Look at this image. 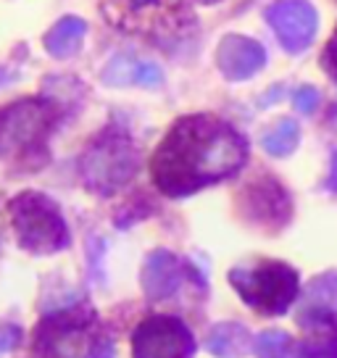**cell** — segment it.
I'll list each match as a JSON object with an SVG mask.
<instances>
[{"instance_id": "obj_5", "label": "cell", "mask_w": 337, "mask_h": 358, "mask_svg": "<svg viewBox=\"0 0 337 358\" xmlns=\"http://www.w3.org/2000/svg\"><path fill=\"white\" fill-rule=\"evenodd\" d=\"M229 282L248 306L269 316L285 313L298 295V274L280 261H261L253 268H232Z\"/></svg>"}, {"instance_id": "obj_10", "label": "cell", "mask_w": 337, "mask_h": 358, "mask_svg": "<svg viewBox=\"0 0 337 358\" xmlns=\"http://www.w3.org/2000/svg\"><path fill=\"white\" fill-rule=\"evenodd\" d=\"M216 61H219V69L229 79H248L264 66L266 53L256 40L243 37V34H229L219 45Z\"/></svg>"}, {"instance_id": "obj_9", "label": "cell", "mask_w": 337, "mask_h": 358, "mask_svg": "<svg viewBox=\"0 0 337 358\" xmlns=\"http://www.w3.org/2000/svg\"><path fill=\"white\" fill-rule=\"evenodd\" d=\"M266 22L290 53H301L316 34V11L308 0H274L266 8Z\"/></svg>"}, {"instance_id": "obj_17", "label": "cell", "mask_w": 337, "mask_h": 358, "mask_svg": "<svg viewBox=\"0 0 337 358\" xmlns=\"http://www.w3.org/2000/svg\"><path fill=\"white\" fill-rule=\"evenodd\" d=\"M298 143V127L292 122H282L264 137V148L271 156H287Z\"/></svg>"}, {"instance_id": "obj_20", "label": "cell", "mask_w": 337, "mask_h": 358, "mask_svg": "<svg viewBox=\"0 0 337 358\" xmlns=\"http://www.w3.org/2000/svg\"><path fill=\"white\" fill-rule=\"evenodd\" d=\"M322 66L329 71V77L337 79V29L332 32V40L327 43L324 56H322Z\"/></svg>"}, {"instance_id": "obj_18", "label": "cell", "mask_w": 337, "mask_h": 358, "mask_svg": "<svg viewBox=\"0 0 337 358\" xmlns=\"http://www.w3.org/2000/svg\"><path fill=\"white\" fill-rule=\"evenodd\" d=\"M256 350H259V358H292L290 340L285 335H280V332L261 335L259 343H256Z\"/></svg>"}, {"instance_id": "obj_1", "label": "cell", "mask_w": 337, "mask_h": 358, "mask_svg": "<svg viewBox=\"0 0 337 358\" xmlns=\"http://www.w3.org/2000/svg\"><path fill=\"white\" fill-rule=\"evenodd\" d=\"M248 143L235 127L216 116H185L171 127L153 156L156 187L168 198H182L243 169Z\"/></svg>"}, {"instance_id": "obj_6", "label": "cell", "mask_w": 337, "mask_h": 358, "mask_svg": "<svg viewBox=\"0 0 337 358\" xmlns=\"http://www.w3.org/2000/svg\"><path fill=\"white\" fill-rule=\"evenodd\" d=\"M137 169L135 145L127 134L108 129L103 132L90 150L82 158V179L85 187H90L98 195H111L124 187Z\"/></svg>"}, {"instance_id": "obj_3", "label": "cell", "mask_w": 337, "mask_h": 358, "mask_svg": "<svg viewBox=\"0 0 337 358\" xmlns=\"http://www.w3.org/2000/svg\"><path fill=\"white\" fill-rule=\"evenodd\" d=\"M58 122V108L48 101L13 103L0 111V156L11 161L45 164V140Z\"/></svg>"}, {"instance_id": "obj_19", "label": "cell", "mask_w": 337, "mask_h": 358, "mask_svg": "<svg viewBox=\"0 0 337 358\" xmlns=\"http://www.w3.org/2000/svg\"><path fill=\"white\" fill-rule=\"evenodd\" d=\"M22 343V329L13 324H3L0 327V356H6L8 350Z\"/></svg>"}, {"instance_id": "obj_21", "label": "cell", "mask_w": 337, "mask_h": 358, "mask_svg": "<svg viewBox=\"0 0 337 358\" xmlns=\"http://www.w3.org/2000/svg\"><path fill=\"white\" fill-rule=\"evenodd\" d=\"M295 106L301 108V111H311L316 106V90L311 87H303L298 95H295Z\"/></svg>"}, {"instance_id": "obj_2", "label": "cell", "mask_w": 337, "mask_h": 358, "mask_svg": "<svg viewBox=\"0 0 337 358\" xmlns=\"http://www.w3.org/2000/svg\"><path fill=\"white\" fill-rule=\"evenodd\" d=\"M34 350L40 358H111L113 345L95 313L74 308L48 316L37 329Z\"/></svg>"}, {"instance_id": "obj_14", "label": "cell", "mask_w": 337, "mask_h": 358, "mask_svg": "<svg viewBox=\"0 0 337 358\" xmlns=\"http://www.w3.org/2000/svg\"><path fill=\"white\" fill-rule=\"evenodd\" d=\"M103 79L108 85H145V87H156L161 85V69H156L153 64H140L129 56H119L113 58L108 69L103 71Z\"/></svg>"}, {"instance_id": "obj_8", "label": "cell", "mask_w": 337, "mask_h": 358, "mask_svg": "<svg viewBox=\"0 0 337 358\" xmlns=\"http://www.w3.org/2000/svg\"><path fill=\"white\" fill-rule=\"evenodd\" d=\"M135 358H192L195 343L190 329L180 319L156 316L135 329Z\"/></svg>"}, {"instance_id": "obj_7", "label": "cell", "mask_w": 337, "mask_h": 358, "mask_svg": "<svg viewBox=\"0 0 337 358\" xmlns=\"http://www.w3.org/2000/svg\"><path fill=\"white\" fill-rule=\"evenodd\" d=\"M103 16L124 32L143 37H180L187 27L182 0H103Z\"/></svg>"}, {"instance_id": "obj_15", "label": "cell", "mask_w": 337, "mask_h": 358, "mask_svg": "<svg viewBox=\"0 0 337 358\" xmlns=\"http://www.w3.org/2000/svg\"><path fill=\"white\" fill-rule=\"evenodd\" d=\"M87 24L77 19V16H66L45 34V48L50 56L56 58H69L71 53H77V48L85 40Z\"/></svg>"}, {"instance_id": "obj_4", "label": "cell", "mask_w": 337, "mask_h": 358, "mask_svg": "<svg viewBox=\"0 0 337 358\" xmlns=\"http://www.w3.org/2000/svg\"><path fill=\"white\" fill-rule=\"evenodd\" d=\"M19 245L32 253H56L69 245V229L64 213L48 195L22 192L8 203Z\"/></svg>"}, {"instance_id": "obj_22", "label": "cell", "mask_w": 337, "mask_h": 358, "mask_svg": "<svg viewBox=\"0 0 337 358\" xmlns=\"http://www.w3.org/2000/svg\"><path fill=\"white\" fill-rule=\"evenodd\" d=\"M198 3H203V6H211V3H219V0H198Z\"/></svg>"}, {"instance_id": "obj_11", "label": "cell", "mask_w": 337, "mask_h": 358, "mask_svg": "<svg viewBox=\"0 0 337 358\" xmlns=\"http://www.w3.org/2000/svg\"><path fill=\"white\" fill-rule=\"evenodd\" d=\"M185 274H190V266L185 261H180L166 250L153 253L143 268V287H145L148 298H153V301L168 298L182 285Z\"/></svg>"}, {"instance_id": "obj_12", "label": "cell", "mask_w": 337, "mask_h": 358, "mask_svg": "<svg viewBox=\"0 0 337 358\" xmlns=\"http://www.w3.org/2000/svg\"><path fill=\"white\" fill-rule=\"evenodd\" d=\"M248 213L259 222H274L277 227L287 222L290 216V201L274 179H261L259 185L248 187Z\"/></svg>"}, {"instance_id": "obj_13", "label": "cell", "mask_w": 337, "mask_h": 358, "mask_svg": "<svg viewBox=\"0 0 337 358\" xmlns=\"http://www.w3.org/2000/svg\"><path fill=\"white\" fill-rule=\"evenodd\" d=\"M306 343L308 356L329 358L337 356V316L329 311H311L303 316Z\"/></svg>"}, {"instance_id": "obj_16", "label": "cell", "mask_w": 337, "mask_h": 358, "mask_svg": "<svg viewBox=\"0 0 337 358\" xmlns=\"http://www.w3.org/2000/svg\"><path fill=\"white\" fill-rule=\"evenodd\" d=\"M245 332L235 324H222L216 327L214 332L208 335V348H211V353L222 358H232V356H240L243 350H245Z\"/></svg>"}]
</instances>
